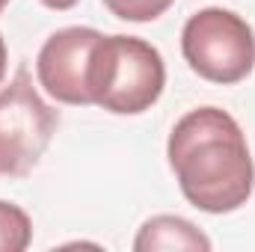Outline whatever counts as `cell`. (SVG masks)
<instances>
[{
    "label": "cell",
    "instance_id": "obj_4",
    "mask_svg": "<svg viewBox=\"0 0 255 252\" xmlns=\"http://www.w3.org/2000/svg\"><path fill=\"white\" fill-rule=\"evenodd\" d=\"M60 125V113L36 92L21 65L0 89V175L24 178L36 169Z\"/></svg>",
    "mask_w": 255,
    "mask_h": 252
},
{
    "label": "cell",
    "instance_id": "obj_5",
    "mask_svg": "<svg viewBox=\"0 0 255 252\" xmlns=\"http://www.w3.org/2000/svg\"><path fill=\"white\" fill-rule=\"evenodd\" d=\"M104 33L92 27H63L45 39L36 57L39 86L60 104L89 107V63Z\"/></svg>",
    "mask_w": 255,
    "mask_h": 252
},
{
    "label": "cell",
    "instance_id": "obj_8",
    "mask_svg": "<svg viewBox=\"0 0 255 252\" xmlns=\"http://www.w3.org/2000/svg\"><path fill=\"white\" fill-rule=\"evenodd\" d=\"M107 6L110 15L122 18V21H133V24H148L157 21L175 0H101Z\"/></svg>",
    "mask_w": 255,
    "mask_h": 252
},
{
    "label": "cell",
    "instance_id": "obj_1",
    "mask_svg": "<svg viewBox=\"0 0 255 252\" xmlns=\"http://www.w3.org/2000/svg\"><path fill=\"white\" fill-rule=\"evenodd\" d=\"M166 157L181 196L205 214H232L255 190L247 133L220 107H196L181 116L166 139Z\"/></svg>",
    "mask_w": 255,
    "mask_h": 252
},
{
    "label": "cell",
    "instance_id": "obj_3",
    "mask_svg": "<svg viewBox=\"0 0 255 252\" xmlns=\"http://www.w3.org/2000/svg\"><path fill=\"white\" fill-rule=\"evenodd\" d=\"M181 54L202 80L232 86L247 80L255 68V30L238 12L208 6L187 18Z\"/></svg>",
    "mask_w": 255,
    "mask_h": 252
},
{
    "label": "cell",
    "instance_id": "obj_9",
    "mask_svg": "<svg viewBox=\"0 0 255 252\" xmlns=\"http://www.w3.org/2000/svg\"><path fill=\"white\" fill-rule=\"evenodd\" d=\"M42 6H48V9H54V12H65V9H74L80 0H39Z\"/></svg>",
    "mask_w": 255,
    "mask_h": 252
},
{
    "label": "cell",
    "instance_id": "obj_7",
    "mask_svg": "<svg viewBox=\"0 0 255 252\" xmlns=\"http://www.w3.org/2000/svg\"><path fill=\"white\" fill-rule=\"evenodd\" d=\"M33 244V223L24 208L0 199V252H24Z\"/></svg>",
    "mask_w": 255,
    "mask_h": 252
},
{
    "label": "cell",
    "instance_id": "obj_6",
    "mask_svg": "<svg viewBox=\"0 0 255 252\" xmlns=\"http://www.w3.org/2000/svg\"><path fill=\"white\" fill-rule=\"evenodd\" d=\"M136 252H157V250H193V252H208L211 238L199 232L190 220L175 217V214H157L145 220L133 238Z\"/></svg>",
    "mask_w": 255,
    "mask_h": 252
},
{
    "label": "cell",
    "instance_id": "obj_11",
    "mask_svg": "<svg viewBox=\"0 0 255 252\" xmlns=\"http://www.w3.org/2000/svg\"><path fill=\"white\" fill-rule=\"evenodd\" d=\"M6 3H9V0H0V12H3V9H6Z\"/></svg>",
    "mask_w": 255,
    "mask_h": 252
},
{
    "label": "cell",
    "instance_id": "obj_2",
    "mask_svg": "<svg viewBox=\"0 0 255 252\" xmlns=\"http://www.w3.org/2000/svg\"><path fill=\"white\" fill-rule=\"evenodd\" d=\"M166 86L160 51L139 36H101L89 63V98L116 116L151 110Z\"/></svg>",
    "mask_w": 255,
    "mask_h": 252
},
{
    "label": "cell",
    "instance_id": "obj_10",
    "mask_svg": "<svg viewBox=\"0 0 255 252\" xmlns=\"http://www.w3.org/2000/svg\"><path fill=\"white\" fill-rule=\"evenodd\" d=\"M6 68H9V51H6L3 33H0V86H3V80H6Z\"/></svg>",
    "mask_w": 255,
    "mask_h": 252
}]
</instances>
